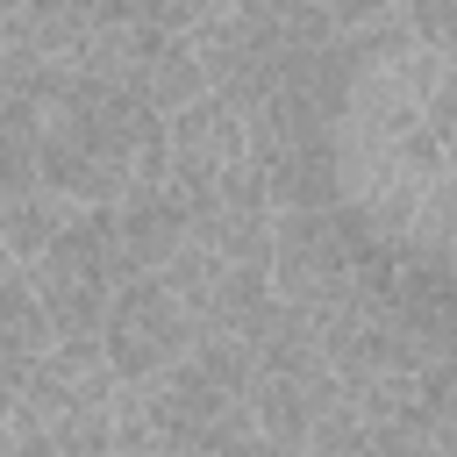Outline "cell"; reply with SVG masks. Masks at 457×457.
I'll use <instances>...</instances> for the list:
<instances>
[{
	"label": "cell",
	"instance_id": "6da1fadb",
	"mask_svg": "<svg viewBox=\"0 0 457 457\" xmlns=\"http://www.w3.org/2000/svg\"><path fill=\"white\" fill-rule=\"evenodd\" d=\"M43 186L79 207H121L143 186H171V121L150 100L71 71L43 121Z\"/></svg>",
	"mask_w": 457,
	"mask_h": 457
},
{
	"label": "cell",
	"instance_id": "7a4b0ae2",
	"mask_svg": "<svg viewBox=\"0 0 457 457\" xmlns=\"http://www.w3.org/2000/svg\"><path fill=\"white\" fill-rule=\"evenodd\" d=\"M214 328H221V257L193 243L179 264L114 293V314H107L100 343H107V364H114L121 386H157Z\"/></svg>",
	"mask_w": 457,
	"mask_h": 457
},
{
	"label": "cell",
	"instance_id": "3957f363",
	"mask_svg": "<svg viewBox=\"0 0 457 457\" xmlns=\"http://www.w3.org/2000/svg\"><path fill=\"white\" fill-rule=\"evenodd\" d=\"M129 386L107 364V343H64L7 400V457H121Z\"/></svg>",
	"mask_w": 457,
	"mask_h": 457
},
{
	"label": "cell",
	"instance_id": "277c9868",
	"mask_svg": "<svg viewBox=\"0 0 457 457\" xmlns=\"http://www.w3.org/2000/svg\"><path fill=\"white\" fill-rule=\"evenodd\" d=\"M350 29V14L336 7H214L200 29H193V50L207 64V86L250 121L300 57L328 50L336 36Z\"/></svg>",
	"mask_w": 457,
	"mask_h": 457
},
{
	"label": "cell",
	"instance_id": "5b68a950",
	"mask_svg": "<svg viewBox=\"0 0 457 457\" xmlns=\"http://www.w3.org/2000/svg\"><path fill=\"white\" fill-rule=\"evenodd\" d=\"M29 278H36V293H43V307H50V321H57L64 343H100L107 336V314H114V293H121L114 250H107V207H86L29 264Z\"/></svg>",
	"mask_w": 457,
	"mask_h": 457
},
{
	"label": "cell",
	"instance_id": "8992f818",
	"mask_svg": "<svg viewBox=\"0 0 457 457\" xmlns=\"http://www.w3.org/2000/svg\"><path fill=\"white\" fill-rule=\"evenodd\" d=\"M107 250H114V278L121 286L179 264L193 250V207L179 200V186H143L121 207H107Z\"/></svg>",
	"mask_w": 457,
	"mask_h": 457
},
{
	"label": "cell",
	"instance_id": "52a82bcc",
	"mask_svg": "<svg viewBox=\"0 0 457 457\" xmlns=\"http://www.w3.org/2000/svg\"><path fill=\"white\" fill-rule=\"evenodd\" d=\"M250 164V121L221 100V93H207L200 107H186V114H171V186H179V200L193 207V200H207L228 171H243Z\"/></svg>",
	"mask_w": 457,
	"mask_h": 457
},
{
	"label": "cell",
	"instance_id": "ba28073f",
	"mask_svg": "<svg viewBox=\"0 0 457 457\" xmlns=\"http://www.w3.org/2000/svg\"><path fill=\"white\" fill-rule=\"evenodd\" d=\"M0 314H7L0 357H7V400H14V393L64 350V336H57V321H50V307H43L36 278H29V264H7V278H0Z\"/></svg>",
	"mask_w": 457,
	"mask_h": 457
},
{
	"label": "cell",
	"instance_id": "9c48e42d",
	"mask_svg": "<svg viewBox=\"0 0 457 457\" xmlns=\"http://www.w3.org/2000/svg\"><path fill=\"white\" fill-rule=\"evenodd\" d=\"M393 257L414 264V271H443V278H457V179H443V186L421 193V207H414L407 228L393 236Z\"/></svg>",
	"mask_w": 457,
	"mask_h": 457
},
{
	"label": "cell",
	"instance_id": "30bf717a",
	"mask_svg": "<svg viewBox=\"0 0 457 457\" xmlns=\"http://www.w3.org/2000/svg\"><path fill=\"white\" fill-rule=\"evenodd\" d=\"M86 207L79 200H64V193H50V186H36V193H21V200H7V214H0V228H7V264H36L71 221H79Z\"/></svg>",
	"mask_w": 457,
	"mask_h": 457
},
{
	"label": "cell",
	"instance_id": "8fae6325",
	"mask_svg": "<svg viewBox=\"0 0 457 457\" xmlns=\"http://www.w3.org/2000/svg\"><path fill=\"white\" fill-rule=\"evenodd\" d=\"M428 457H457V428H436V450Z\"/></svg>",
	"mask_w": 457,
	"mask_h": 457
}]
</instances>
